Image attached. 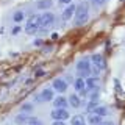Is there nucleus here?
I'll return each mask as SVG.
<instances>
[{"label": "nucleus", "mask_w": 125, "mask_h": 125, "mask_svg": "<svg viewBox=\"0 0 125 125\" xmlns=\"http://www.w3.org/2000/svg\"><path fill=\"white\" fill-rule=\"evenodd\" d=\"M89 21V6L86 5V3H80L77 8H75V25L80 27L83 25V23H86Z\"/></svg>", "instance_id": "1"}, {"label": "nucleus", "mask_w": 125, "mask_h": 125, "mask_svg": "<svg viewBox=\"0 0 125 125\" xmlns=\"http://www.w3.org/2000/svg\"><path fill=\"white\" fill-rule=\"evenodd\" d=\"M77 72L81 78L84 77H91V62H89L88 58H83L77 62Z\"/></svg>", "instance_id": "2"}, {"label": "nucleus", "mask_w": 125, "mask_h": 125, "mask_svg": "<svg viewBox=\"0 0 125 125\" xmlns=\"http://www.w3.org/2000/svg\"><path fill=\"white\" fill-rule=\"evenodd\" d=\"M38 28H41V21H39V16H30L28 21L25 23V33L33 34L36 33Z\"/></svg>", "instance_id": "3"}, {"label": "nucleus", "mask_w": 125, "mask_h": 125, "mask_svg": "<svg viewBox=\"0 0 125 125\" xmlns=\"http://www.w3.org/2000/svg\"><path fill=\"white\" fill-rule=\"evenodd\" d=\"M39 21H41V28H49L55 22V14H52L50 11H47V13L39 16Z\"/></svg>", "instance_id": "4"}, {"label": "nucleus", "mask_w": 125, "mask_h": 125, "mask_svg": "<svg viewBox=\"0 0 125 125\" xmlns=\"http://www.w3.org/2000/svg\"><path fill=\"white\" fill-rule=\"evenodd\" d=\"M86 83V89L89 91H99L100 89V80L97 77H88V80L84 81Z\"/></svg>", "instance_id": "5"}, {"label": "nucleus", "mask_w": 125, "mask_h": 125, "mask_svg": "<svg viewBox=\"0 0 125 125\" xmlns=\"http://www.w3.org/2000/svg\"><path fill=\"white\" fill-rule=\"evenodd\" d=\"M52 117L55 120H66L69 119V113L66 108H55L52 111Z\"/></svg>", "instance_id": "6"}, {"label": "nucleus", "mask_w": 125, "mask_h": 125, "mask_svg": "<svg viewBox=\"0 0 125 125\" xmlns=\"http://www.w3.org/2000/svg\"><path fill=\"white\" fill-rule=\"evenodd\" d=\"M50 100H53V89H44L41 94L36 95V102H39V103L50 102Z\"/></svg>", "instance_id": "7"}, {"label": "nucleus", "mask_w": 125, "mask_h": 125, "mask_svg": "<svg viewBox=\"0 0 125 125\" xmlns=\"http://www.w3.org/2000/svg\"><path fill=\"white\" fill-rule=\"evenodd\" d=\"M91 61L94 62V66H95L99 70H103L105 67H106V62H105V58L102 56V55L99 53H95V55H92V58H91Z\"/></svg>", "instance_id": "8"}, {"label": "nucleus", "mask_w": 125, "mask_h": 125, "mask_svg": "<svg viewBox=\"0 0 125 125\" xmlns=\"http://www.w3.org/2000/svg\"><path fill=\"white\" fill-rule=\"evenodd\" d=\"M53 89L58 92H64L66 89H67V81L62 80V78H56V80L53 81Z\"/></svg>", "instance_id": "9"}, {"label": "nucleus", "mask_w": 125, "mask_h": 125, "mask_svg": "<svg viewBox=\"0 0 125 125\" xmlns=\"http://www.w3.org/2000/svg\"><path fill=\"white\" fill-rule=\"evenodd\" d=\"M75 8H77L75 5H72V3H70V5L66 8L64 11H62V21H69V19L75 14Z\"/></svg>", "instance_id": "10"}, {"label": "nucleus", "mask_w": 125, "mask_h": 125, "mask_svg": "<svg viewBox=\"0 0 125 125\" xmlns=\"http://www.w3.org/2000/svg\"><path fill=\"white\" fill-rule=\"evenodd\" d=\"M53 105H55V108H66L69 105V102H67V99L60 95V97H53Z\"/></svg>", "instance_id": "11"}, {"label": "nucleus", "mask_w": 125, "mask_h": 125, "mask_svg": "<svg viewBox=\"0 0 125 125\" xmlns=\"http://www.w3.org/2000/svg\"><path fill=\"white\" fill-rule=\"evenodd\" d=\"M73 86H75V89H77V91H84V89H86V83H84V80H83V78H77V80L75 81H73Z\"/></svg>", "instance_id": "12"}, {"label": "nucleus", "mask_w": 125, "mask_h": 125, "mask_svg": "<svg viewBox=\"0 0 125 125\" xmlns=\"http://www.w3.org/2000/svg\"><path fill=\"white\" fill-rule=\"evenodd\" d=\"M91 113H94V114H97V116H102V117H103V116H106V114H108V109L105 108V106H100V105H97V106L94 108Z\"/></svg>", "instance_id": "13"}, {"label": "nucleus", "mask_w": 125, "mask_h": 125, "mask_svg": "<svg viewBox=\"0 0 125 125\" xmlns=\"http://www.w3.org/2000/svg\"><path fill=\"white\" fill-rule=\"evenodd\" d=\"M67 102H69L70 105H72L73 108H78V106L81 105V100H80V97H78V95H75V94H72V95L69 97V100H67Z\"/></svg>", "instance_id": "14"}, {"label": "nucleus", "mask_w": 125, "mask_h": 125, "mask_svg": "<svg viewBox=\"0 0 125 125\" xmlns=\"http://www.w3.org/2000/svg\"><path fill=\"white\" fill-rule=\"evenodd\" d=\"M38 10H49L50 6H52V0H39L36 3Z\"/></svg>", "instance_id": "15"}, {"label": "nucleus", "mask_w": 125, "mask_h": 125, "mask_svg": "<svg viewBox=\"0 0 125 125\" xmlns=\"http://www.w3.org/2000/svg\"><path fill=\"white\" fill-rule=\"evenodd\" d=\"M89 124L91 125H102V116H97L91 113V116H89Z\"/></svg>", "instance_id": "16"}, {"label": "nucleus", "mask_w": 125, "mask_h": 125, "mask_svg": "<svg viewBox=\"0 0 125 125\" xmlns=\"http://www.w3.org/2000/svg\"><path fill=\"white\" fill-rule=\"evenodd\" d=\"M23 19H25V14H23L22 11H17V13H14V14H13V21H14V22H17V23H19V22H22Z\"/></svg>", "instance_id": "17"}, {"label": "nucleus", "mask_w": 125, "mask_h": 125, "mask_svg": "<svg viewBox=\"0 0 125 125\" xmlns=\"http://www.w3.org/2000/svg\"><path fill=\"white\" fill-rule=\"evenodd\" d=\"M72 125H86V124L81 116H75V117H72Z\"/></svg>", "instance_id": "18"}, {"label": "nucleus", "mask_w": 125, "mask_h": 125, "mask_svg": "<svg viewBox=\"0 0 125 125\" xmlns=\"http://www.w3.org/2000/svg\"><path fill=\"white\" fill-rule=\"evenodd\" d=\"M27 125H42V122L36 117H28V120H27Z\"/></svg>", "instance_id": "19"}, {"label": "nucleus", "mask_w": 125, "mask_h": 125, "mask_svg": "<svg viewBox=\"0 0 125 125\" xmlns=\"http://www.w3.org/2000/svg\"><path fill=\"white\" fill-rule=\"evenodd\" d=\"M97 105H99V103H97V100H92L91 103H88V105H86V111H88V113H91L92 109L97 106Z\"/></svg>", "instance_id": "20"}, {"label": "nucleus", "mask_w": 125, "mask_h": 125, "mask_svg": "<svg viewBox=\"0 0 125 125\" xmlns=\"http://www.w3.org/2000/svg\"><path fill=\"white\" fill-rule=\"evenodd\" d=\"M27 120H28V116H17L16 117V122L17 124H27Z\"/></svg>", "instance_id": "21"}, {"label": "nucleus", "mask_w": 125, "mask_h": 125, "mask_svg": "<svg viewBox=\"0 0 125 125\" xmlns=\"http://www.w3.org/2000/svg\"><path fill=\"white\" fill-rule=\"evenodd\" d=\"M22 111L30 113V111H33V106H31V105H22Z\"/></svg>", "instance_id": "22"}, {"label": "nucleus", "mask_w": 125, "mask_h": 125, "mask_svg": "<svg viewBox=\"0 0 125 125\" xmlns=\"http://www.w3.org/2000/svg\"><path fill=\"white\" fill-rule=\"evenodd\" d=\"M58 2H60V5L62 6V5H70V3H72V0H58Z\"/></svg>", "instance_id": "23"}, {"label": "nucleus", "mask_w": 125, "mask_h": 125, "mask_svg": "<svg viewBox=\"0 0 125 125\" xmlns=\"http://www.w3.org/2000/svg\"><path fill=\"white\" fill-rule=\"evenodd\" d=\"M53 125H64V120H55Z\"/></svg>", "instance_id": "24"}, {"label": "nucleus", "mask_w": 125, "mask_h": 125, "mask_svg": "<svg viewBox=\"0 0 125 125\" xmlns=\"http://www.w3.org/2000/svg\"><path fill=\"white\" fill-rule=\"evenodd\" d=\"M19 31H21V27H16V28L13 30V34H16V33H19Z\"/></svg>", "instance_id": "25"}, {"label": "nucleus", "mask_w": 125, "mask_h": 125, "mask_svg": "<svg viewBox=\"0 0 125 125\" xmlns=\"http://www.w3.org/2000/svg\"><path fill=\"white\" fill-rule=\"evenodd\" d=\"M94 2H95L97 5H102V3H105V2H106V0H94Z\"/></svg>", "instance_id": "26"}, {"label": "nucleus", "mask_w": 125, "mask_h": 125, "mask_svg": "<svg viewBox=\"0 0 125 125\" xmlns=\"http://www.w3.org/2000/svg\"><path fill=\"white\" fill-rule=\"evenodd\" d=\"M42 73H44V72H42V70H36V77H39V75H42Z\"/></svg>", "instance_id": "27"}, {"label": "nucleus", "mask_w": 125, "mask_h": 125, "mask_svg": "<svg viewBox=\"0 0 125 125\" xmlns=\"http://www.w3.org/2000/svg\"><path fill=\"white\" fill-rule=\"evenodd\" d=\"M105 125H113V124H105Z\"/></svg>", "instance_id": "28"}]
</instances>
